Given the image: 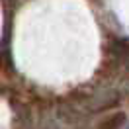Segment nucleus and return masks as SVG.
I'll return each instance as SVG.
<instances>
[{
    "instance_id": "nucleus-1",
    "label": "nucleus",
    "mask_w": 129,
    "mask_h": 129,
    "mask_svg": "<svg viewBox=\"0 0 129 129\" xmlns=\"http://www.w3.org/2000/svg\"><path fill=\"white\" fill-rule=\"evenodd\" d=\"M125 121H127V115L123 112H117V113H113V115H110L108 119L102 121L100 129H119V127L125 125Z\"/></svg>"
},
{
    "instance_id": "nucleus-3",
    "label": "nucleus",
    "mask_w": 129,
    "mask_h": 129,
    "mask_svg": "<svg viewBox=\"0 0 129 129\" xmlns=\"http://www.w3.org/2000/svg\"><path fill=\"white\" fill-rule=\"evenodd\" d=\"M127 129H129V125H127Z\"/></svg>"
},
{
    "instance_id": "nucleus-2",
    "label": "nucleus",
    "mask_w": 129,
    "mask_h": 129,
    "mask_svg": "<svg viewBox=\"0 0 129 129\" xmlns=\"http://www.w3.org/2000/svg\"><path fill=\"white\" fill-rule=\"evenodd\" d=\"M115 53L121 57L123 64L129 69V45H125V43H123V45H121V49H115Z\"/></svg>"
}]
</instances>
